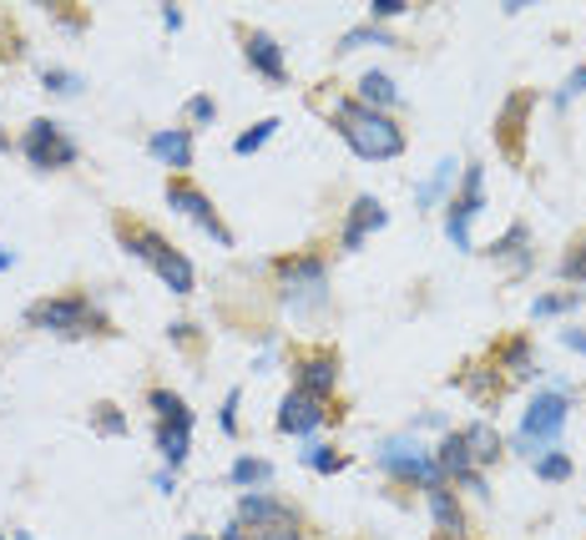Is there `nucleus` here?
Returning <instances> with one entry per match:
<instances>
[{
    "instance_id": "obj_1",
    "label": "nucleus",
    "mask_w": 586,
    "mask_h": 540,
    "mask_svg": "<svg viewBox=\"0 0 586 540\" xmlns=\"http://www.w3.org/2000/svg\"><path fill=\"white\" fill-rule=\"evenodd\" d=\"M334 121H339V137L354 146V157L395 162L405 152V127L390 112H374V106L344 97V102H334Z\"/></svg>"
},
{
    "instance_id": "obj_2",
    "label": "nucleus",
    "mask_w": 586,
    "mask_h": 540,
    "mask_svg": "<svg viewBox=\"0 0 586 540\" xmlns=\"http://www.w3.org/2000/svg\"><path fill=\"white\" fill-rule=\"evenodd\" d=\"M117 237L127 243V253H137V258H142V263L152 268V273H157L173 293H192V263L162 233H152L146 222H127V218H122L117 222Z\"/></svg>"
},
{
    "instance_id": "obj_3",
    "label": "nucleus",
    "mask_w": 586,
    "mask_h": 540,
    "mask_svg": "<svg viewBox=\"0 0 586 540\" xmlns=\"http://www.w3.org/2000/svg\"><path fill=\"white\" fill-rule=\"evenodd\" d=\"M238 526L249 530L253 540H304V515L293 511V505H283V500L264 496V490H249V496L238 500Z\"/></svg>"
},
{
    "instance_id": "obj_4",
    "label": "nucleus",
    "mask_w": 586,
    "mask_h": 540,
    "mask_svg": "<svg viewBox=\"0 0 586 540\" xmlns=\"http://www.w3.org/2000/svg\"><path fill=\"white\" fill-rule=\"evenodd\" d=\"M30 329H41V334H91L97 329V308H91L87 293H66V298H41V304H30Z\"/></svg>"
},
{
    "instance_id": "obj_5",
    "label": "nucleus",
    "mask_w": 586,
    "mask_h": 540,
    "mask_svg": "<svg viewBox=\"0 0 586 540\" xmlns=\"http://www.w3.org/2000/svg\"><path fill=\"white\" fill-rule=\"evenodd\" d=\"M279 293L293 313L304 308H323L329 298V278H323V258H283L279 263Z\"/></svg>"
},
{
    "instance_id": "obj_6",
    "label": "nucleus",
    "mask_w": 586,
    "mask_h": 540,
    "mask_svg": "<svg viewBox=\"0 0 586 540\" xmlns=\"http://www.w3.org/2000/svg\"><path fill=\"white\" fill-rule=\"evenodd\" d=\"M21 157H26L30 167H41V172H56V167H72V162L81 157V146L61 132L56 121L36 117L26 132H21Z\"/></svg>"
},
{
    "instance_id": "obj_7",
    "label": "nucleus",
    "mask_w": 586,
    "mask_h": 540,
    "mask_svg": "<svg viewBox=\"0 0 586 540\" xmlns=\"http://www.w3.org/2000/svg\"><path fill=\"white\" fill-rule=\"evenodd\" d=\"M162 192H167V203H173L182 218H192L203 233L218 237V248H233V233H228V222L218 218V207H213V197H207L203 188H192L188 177H167V188Z\"/></svg>"
},
{
    "instance_id": "obj_8",
    "label": "nucleus",
    "mask_w": 586,
    "mask_h": 540,
    "mask_svg": "<svg viewBox=\"0 0 586 540\" xmlns=\"http://www.w3.org/2000/svg\"><path fill=\"white\" fill-rule=\"evenodd\" d=\"M561 429H566V395L557 389H546L526 404V420H521V450L531 445H557Z\"/></svg>"
},
{
    "instance_id": "obj_9",
    "label": "nucleus",
    "mask_w": 586,
    "mask_h": 540,
    "mask_svg": "<svg viewBox=\"0 0 586 540\" xmlns=\"http://www.w3.org/2000/svg\"><path fill=\"white\" fill-rule=\"evenodd\" d=\"M380 465L395 475V480H420L425 490H435V485H445V475H440V465H435V454H425L420 445H410V439H390L380 450Z\"/></svg>"
},
{
    "instance_id": "obj_10",
    "label": "nucleus",
    "mask_w": 586,
    "mask_h": 540,
    "mask_svg": "<svg viewBox=\"0 0 586 540\" xmlns=\"http://www.w3.org/2000/svg\"><path fill=\"white\" fill-rule=\"evenodd\" d=\"M485 207V172L481 167H466V182L445 203V233H450L455 248H470V218Z\"/></svg>"
},
{
    "instance_id": "obj_11",
    "label": "nucleus",
    "mask_w": 586,
    "mask_h": 540,
    "mask_svg": "<svg viewBox=\"0 0 586 540\" xmlns=\"http://www.w3.org/2000/svg\"><path fill=\"white\" fill-rule=\"evenodd\" d=\"M329 399H314V395H304V389H289L283 395V404H279V429L283 435H308V429H319L323 420H329Z\"/></svg>"
},
{
    "instance_id": "obj_12",
    "label": "nucleus",
    "mask_w": 586,
    "mask_h": 540,
    "mask_svg": "<svg viewBox=\"0 0 586 540\" xmlns=\"http://www.w3.org/2000/svg\"><path fill=\"white\" fill-rule=\"evenodd\" d=\"M384 222H390V213H384V203L380 197H354V207H349V218H344V233H339V243H344V248H359V243H365L369 233H380Z\"/></svg>"
},
{
    "instance_id": "obj_13",
    "label": "nucleus",
    "mask_w": 586,
    "mask_h": 540,
    "mask_svg": "<svg viewBox=\"0 0 586 540\" xmlns=\"http://www.w3.org/2000/svg\"><path fill=\"white\" fill-rule=\"evenodd\" d=\"M146 152L162 162V167H173L177 177L192 167V132L188 127H162V132L146 137Z\"/></svg>"
},
{
    "instance_id": "obj_14",
    "label": "nucleus",
    "mask_w": 586,
    "mask_h": 540,
    "mask_svg": "<svg viewBox=\"0 0 586 540\" xmlns=\"http://www.w3.org/2000/svg\"><path fill=\"white\" fill-rule=\"evenodd\" d=\"M188 445H192V409L182 404L177 414H167V420L157 424V450H162V460H167V470H177L188 460Z\"/></svg>"
},
{
    "instance_id": "obj_15",
    "label": "nucleus",
    "mask_w": 586,
    "mask_h": 540,
    "mask_svg": "<svg viewBox=\"0 0 586 540\" xmlns=\"http://www.w3.org/2000/svg\"><path fill=\"white\" fill-rule=\"evenodd\" d=\"M339 384V359L334 353H304L298 359V389L314 399H329Z\"/></svg>"
},
{
    "instance_id": "obj_16",
    "label": "nucleus",
    "mask_w": 586,
    "mask_h": 540,
    "mask_svg": "<svg viewBox=\"0 0 586 540\" xmlns=\"http://www.w3.org/2000/svg\"><path fill=\"white\" fill-rule=\"evenodd\" d=\"M249 66L258 76H268V81H283V46L268 36V30H249Z\"/></svg>"
},
{
    "instance_id": "obj_17",
    "label": "nucleus",
    "mask_w": 586,
    "mask_h": 540,
    "mask_svg": "<svg viewBox=\"0 0 586 540\" xmlns=\"http://www.w3.org/2000/svg\"><path fill=\"white\" fill-rule=\"evenodd\" d=\"M430 515H435V530H440L445 540H460V536H466V511L455 505V496L445 490V485H435V490H430Z\"/></svg>"
},
{
    "instance_id": "obj_18",
    "label": "nucleus",
    "mask_w": 586,
    "mask_h": 540,
    "mask_svg": "<svg viewBox=\"0 0 586 540\" xmlns=\"http://www.w3.org/2000/svg\"><path fill=\"white\" fill-rule=\"evenodd\" d=\"M460 435H466L470 465H496V460H500V435H496V429H491V424H485V420L466 424Z\"/></svg>"
},
{
    "instance_id": "obj_19",
    "label": "nucleus",
    "mask_w": 586,
    "mask_h": 540,
    "mask_svg": "<svg viewBox=\"0 0 586 540\" xmlns=\"http://www.w3.org/2000/svg\"><path fill=\"white\" fill-rule=\"evenodd\" d=\"M435 465H440V475H445V480H450V475H455V480H466L470 470H475V465H470V450H466V435H460V429L440 439Z\"/></svg>"
},
{
    "instance_id": "obj_20",
    "label": "nucleus",
    "mask_w": 586,
    "mask_h": 540,
    "mask_svg": "<svg viewBox=\"0 0 586 540\" xmlns=\"http://www.w3.org/2000/svg\"><path fill=\"white\" fill-rule=\"evenodd\" d=\"M354 102L374 106V112H390V106H399V87L384 72H365L359 76V97H354Z\"/></svg>"
},
{
    "instance_id": "obj_21",
    "label": "nucleus",
    "mask_w": 586,
    "mask_h": 540,
    "mask_svg": "<svg viewBox=\"0 0 586 540\" xmlns=\"http://www.w3.org/2000/svg\"><path fill=\"white\" fill-rule=\"evenodd\" d=\"M233 480L238 485H268V480H273V465H268V460H253V454H243V460H233Z\"/></svg>"
},
{
    "instance_id": "obj_22",
    "label": "nucleus",
    "mask_w": 586,
    "mask_h": 540,
    "mask_svg": "<svg viewBox=\"0 0 586 540\" xmlns=\"http://www.w3.org/2000/svg\"><path fill=\"white\" fill-rule=\"evenodd\" d=\"M395 46V36L390 30H380V26H354V30H344V41H339V51H359V46Z\"/></svg>"
},
{
    "instance_id": "obj_23",
    "label": "nucleus",
    "mask_w": 586,
    "mask_h": 540,
    "mask_svg": "<svg viewBox=\"0 0 586 540\" xmlns=\"http://www.w3.org/2000/svg\"><path fill=\"white\" fill-rule=\"evenodd\" d=\"M273 132H279V121H273V117H264V121H258V127H253V132H243V137H238V142H233V152H238V157H253V152H258V146H264Z\"/></svg>"
},
{
    "instance_id": "obj_24",
    "label": "nucleus",
    "mask_w": 586,
    "mask_h": 540,
    "mask_svg": "<svg viewBox=\"0 0 586 540\" xmlns=\"http://www.w3.org/2000/svg\"><path fill=\"white\" fill-rule=\"evenodd\" d=\"M308 470H319V475H334V470H344V454H334L329 445H314V450H304Z\"/></svg>"
},
{
    "instance_id": "obj_25",
    "label": "nucleus",
    "mask_w": 586,
    "mask_h": 540,
    "mask_svg": "<svg viewBox=\"0 0 586 540\" xmlns=\"http://www.w3.org/2000/svg\"><path fill=\"white\" fill-rule=\"evenodd\" d=\"M536 475H542V480H566V475H572V460H566L561 450H551V454L536 460Z\"/></svg>"
},
{
    "instance_id": "obj_26",
    "label": "nucleus",
    "mask_w": 586,
    "mask_h": 540,
    "mask_svg": "<svg viewBox=\"0 0 586 540\" xmlns=\"http://www.w3.org/2000/svg\"><path fill=\"white\" fill-rule=\"evenodd\" d=\"M582 304V298H576V288L572 293H551V298H536V308H531V313H536V319H551V313H566V308H576Z\"/></svg>"
},
{
    "instance_id": "obj_27",
    "label": "nucleus",
    "mask_w": 586,
    "mask_h": 540,
    "mask_svg": "<svg viewBox=\"0 0 586 540\" xmlns=\"http://www.w3.org/2000/svg\"><path fill=\"white\" fill-rule=\"evenodd\" d=\"M500 359L511 364V374H531V344L526 338H511V344L500 349Z\"/></svg>"
},
{
    "instance_id": "obj_28",
    "label": "nucleus",
    "mask_w": 586,
    "mask_h": 540,
    "mask_svg": "<svg viewBox=\"0 0 586 540\" xmlns=\"http://www.w3.org/2000/svg\"><path fill=\"white\" fill-rule=\"evenodd\" d=\"M91 420H97V429H102V435H127V420H122L117 404H97V414H91Z\"/></svg>"
},
{
    "instance_id": "obj_29",
    "label": "nucleus",
    "mask_w": 586,
    "mask_h": 540,
    "mask_svg": "<svg viewBox=\"0 0 586 540\" xmlns=\"http://www.w3.org/2000/svg\"><path fill=\"white\" fill-rule=\"evenodd\" d=\"M46 87L61 91V97H76V91H81V81H76L72 72H61V66H51V72H46Z\"/></svg>"
},
{
    "instance_id": "obj_30",
    "label": "nucleus",
    "mask_w": 586,
    "mask_h": 540,
    "mask_svg": "<svg viewBox=\"0 0 586 540\" xmlns=\"http://www.w3.org/2000/svg\"><path fill=\"white\" fill-rule=\"evenodd\" d=\"M399 11H405V0H374V5H369V26H380V21H395Z\"/></svg>"
},
{
    "instance_id": "obj_31",
    "label": "nucleus",
    "mask_w": 586,
    "mask_h": 540,
    "mask_svg": "<svg viewBox=\"0 0 586 540\" xmlns=\"http://www.w3.org/2000/svg\"><path fill=\"white\" fill-rule=\"evenodd\" d=\"M561 273H566V278H576V283H582V278H586V237H582V243H576V253H566V263H561Z\"/></svg>"
},
{
    "instance_id": "obj_32",
    "label": "nucleus",
    "mask_w": 586,
    "mask_h": 540,
    "mask_svg": "<svg viewBox=\"0 0 586 540\" xmlns=\"http://www.w3.org/2000/svg\"><path fill=\"white\" fill-rule=\"evenodd\" d=\"M450 177H455V162H440V172L430 177L425 188H420V203H430V197H435V192L445 188V182H450Z\"/></svg>"
},
{
    "instance_id": "obj_33",
    "label": "nucleus",
    "mask_w": 586,
    "mask_h": 540,
    "mask_svg": "<svg viewBox=\"0 0 586 540\" xmlns=\"http://www.w3.org/2000/svg\"><path fill=\"white\" fill-rule=\"evenodd\" d=\"M521 243H526V228L515 222L511 233H506V237H500V243H496V253H506V258H521Z\"/></svg>"
},
{
    "instance_id": "obj_34",
    "label": "nucleus",
    "mask_w": 586,
    "mask_h": 540,
    "mask_svg": "<svg viewBox=\"0 0 586 540\" xmlns=\"http://www.w3.org/2000/svg\"><path fill=\"white\" fill-rule=\"evenodd\" d=\"M188 117H192V121H213V117H218V102H213V97H192V102H188Z\"/></svg>"
},
{
    "instance_id": "obj_35",
    "label": "nucleus",
    "mask_w": 586,
    "mask_h": 540,
    "mask_svg": "<svg viewBox=\"0 0 586 540\" xmlns=\"http://www.w3.org/2000/svg\"><path fill=\"white\" fill-rule=\"evenodd\" d=\"M222 429H228V435H238V389L222 399Z\"/></svg>"
},
{
    "instance_id": "obj_36",
    "label": "nucleus",
    "mask_w": 586,
    "mask_h": 540,
    "mask_svg": "<svg viewBox=\"0 0 586 540\" xmlns=\"http://www.w3.org/2000/svg\"><path fill=\"white\" fill-rule=\"evenodd\" d=\"M561 344H566V349H576V353H586V334H576V329H566V334H561Z\"/></svg>"
},
{
    "instance_id": "obj_37",
    "label": "nucleus",
    "mask_w": 586,
    "mask_h": 540,
    "mask_svg": "<svg viewBox=\"0 0 586 540\" xmlns=\"http://www.w3.org/2000/svg\"><path fill=\"white\" fill-rule=\"evenodd\" d=\"M157 490H162V496H173V490H177V470H162V475H157Z\"/></svg>"
},
{
    "instance_id": "obj_38",
    "label": "nucleus",
    "mask_w": 586,
    "mask_h": 540,
    "mask_svg": "<svg viewBox=\"0 0 586 540\" xmlns=\"http://www.w3.org/2000/svg\"><path fill=\"white\" fill-rule=\"evenodd\" d=\"M222 540H253V536L238 526V520H228V526H222Z\"/></svg>"
},
{
    "instance_id": "obj_39",
    "label": "nucleus",
    "mask_w": 586,
    "mask_h": 540,
    "mask_svg": "<svg viewBox=\"0 0 586 540\" xmlns=\"http://www.w3.org/2000/svg\"><path fill=\"white\" fill-rule=\"evenodd\" d=\"M162 26L177 30V26H182V11H173V5H162Z\"/></svg>"
},
{
    "instance_id": "obj_40",
    "label": "nucleus",
    "mask_w": 586,
    "mask_h": 540,
    "mask_svg": "<svg viewBox=\"0 0 586 540\" xmlns=\"http://www.w3.org/2000/svg\"><path fill=\"white\" fill-rule=\"evenodd\" d=\"M572 91H586V66L572 76V81H566V97H572Z\"/></svg>"
},
{
    "instance_id": "obj_41",
    "label": "nucleus",
    "mask_w": 586,
    "mask_h": 540,
    "mask_svg": "<svg viewBox=\"0 0 586 540\" xmlns=\"http://www.w3.org/2000/svg\"><path fill=\"white\" fill-rule=\"evenodd\" d=\"M15 263V253H5V248H0V273H5V268H11Z\"/></svg>"
},
{
    "instance_id": "obj_42",
    "label": "nucleus",
    "mask_w": 586,
    "mask_h": 540,
    "mask_svg": "<svg viewBox=\"0 0 586 540\" xmlns=\"http://www.w3.org/2000/svg\"><path fill=\"white\" fill-rule=\"evenodd\" d=\"M0 540H30V536H26V530H11V536H0Z\"/></svg>"
},
{
    "instance_id": "obj_43",
    "label": "nucleus",
    "mask_w": 586,
    "mask_h": 540,
    "mask_svg": "<svg viewBox=\"0 0 586 540\" xmlns=\"http://www.w3.org/2000/svg\"><path fill=\"white\" fill-rule=\"evenodd\" d=\"M188 540H213V536H188Z\"/></svg>"
},
{
    "instance_id": "obj_44",
    "label": "nucleus",
    "mask_w": 586,
    "mask_h": 540,
    "mask_svg": "<svg viewBox=\"0 0 586 540\" xmlns=\"http://www.w3.org/2000/svg\"><path fill=\"white\" fill-rule=\"evenodd\" d=\"M0 146H5V132H0Z\"/></svg>"
}]
</instances>
